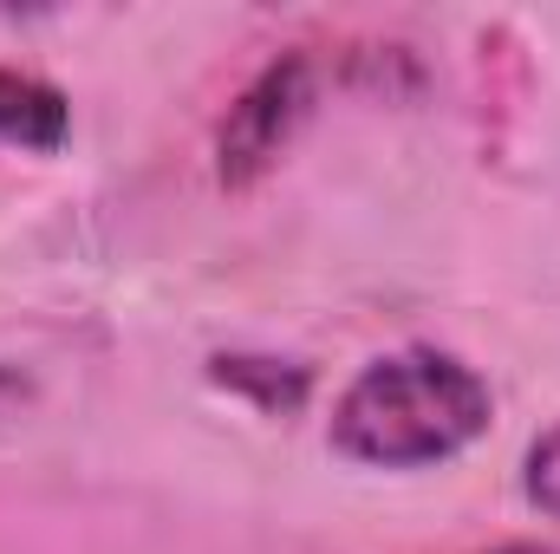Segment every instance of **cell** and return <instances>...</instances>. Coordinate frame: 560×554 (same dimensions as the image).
<instances>
[{"instance_id":"6da1fadb","label":"cell","mask_w":560,"mask_h":554,"mask_svg":"<svg viewBox=\"0 0 560 554\" xmlns=\"http://www.w3.org/2000/svg\"><path fill=\"white\" fill-rule=\"evenodd\" d=\"M495 417L482 372L456 353L405 346L372 359L332 405V450L372 470H430L469 450Z\"/></svg>"},{"instance_id":"7a4b0ae2","label":"cell","mask_w":560,"mask_h":554,"mask_svg":"<svg viewBox=\"0 0 560 554\" xmlns=\"http://www.w3.org/2000/svg\"><path fill=\"white\" fill-rule=\"evenodd\" d=\"M313 112V66L300 53H287L275 66L255 72V85L229 105L222 118V138H215V176L229 189H248L261 183L268 170L280 163V150L293 143V131L306 125Z\"/></svg>"},{"instance_id":"3957f363","label":"cell","mask_w":560,"mask_h":554,"mask_svg":"<svg viewBox=\"0 0 560 554\" xmlns=\"http://www.w3.org/2000/svg\"><path fill=\"white\" fill-rule=\"evenodd\" d=\"M66 138H72V105H66V92L46 85V79H33V72L0 66V143L52 157Z\"/></svg>"},{"instance_id":"277c9868","label":"cell","mask_w":560,"mask_h":554,"mask_svg":"<svg viewBox=\"0 0 560 554\" xmlns=\"http://www.w3.org/2000/svg\"><path fill=\"white\" fill-rule=\"evenodd\" d=\"M215 379L235 385V392H255L261 412H293L306 399V372L280 366V359H215Z\"/></svg>"},{"instance_id":"5b68a950","label":"cell","mask_w":560,"mask_h":554,"mask_svg":"<svg viewBox=\"0 0 560 554\" xmlns=\"http://www.w3.org/2000/svg\"><path fill=\"white\" fill-rule=\"evenodd\" d=\"M522 489H528V503H535L541 516H555V522H560V424L535 437L528 470H522Z\"/></svg>"},{"instance_id":"8992f818","label":"cell","mask_w":560,"mask_h":554,"mask_svg":"<svg viewBox=\"0 0 560 554\" xmlns=\"http://www.w3.org/2000/svg\"><path fill=\"white\" fill-rule=\"evenodd\" d=\"M26 399H33V385H26V379H20L13 366H0V424H7V417L20 412Z\"/></svg>"},{"instance_id":"52a82bcc","label":"cell","mask_w":560,"mask_h":554,"mask_svg":"<svg viewBox=\"0 0 560 554\" xmlns=\"http://www.w3.org/2000/svg\"><path fill=\"white\" fill-rule=\"evenodd\" d=\"M489 554H560V542H509V549H489Z\"/></svg>"}]
</instances>
